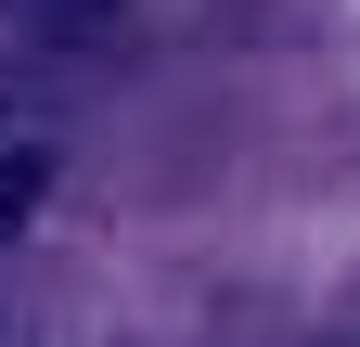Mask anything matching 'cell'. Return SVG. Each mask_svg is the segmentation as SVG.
Returning a JSON list of instances; mask_svg holds the SVG:
<instances>
[{
	"mask_svg": "<svg viewBox=\"0 0 360 347\" xmlns=\"http://www.w3.org/2000/svg\"><path fill=\"white\" fill-rule=\"evenodd\" d=\"M39 193H52V155H0V219H26Z\"/></svg>",
	"mask_w": 360,
	"mask_h": 347,
	"instance_id": "6da1fadb",
	"label": "cell"
},
{
	"mask_svg": "<svg viewBox=\"0 0 360 347\" xmlns=\"http://www.w3.org/2000/svg\"><path fill=\"white\" fill-rule=\"evenodd\" d=\"M0 13H26V26H103L116 0H0Z\"/></svg>",
	"mask_w": 360,
	"mask_h": 347,
	"instance_id": "7a4b0ae2",
	"label": "cell"
}]
</instances>
